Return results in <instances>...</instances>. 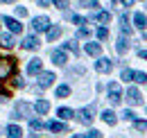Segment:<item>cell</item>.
<instances>
[{
    "instance_id": "30bf717a",
    "label": "cell",
    "mask_w": 147,
    "mask_h": 138,
    "mask_svg": "<svg viewBox=\"0 0 147 138\" xmlns=\"http://www.w3.org/2000/svg\"><path fill=\"white\" fill-rule=\"evenodd\" d=\"M38 45L41 43H38L36 36H25V41H23V48L25 50H38Z\"/></svg>"
},
{
    "instance_id": "44dd1931",
    "label": "cell",
    "mask_w": 147,
    "mask_h": 138,
    "mask_svg": "<svg viewBox=\"0 0 147 138\" xmlns=\"http://www.w3.org/2000/svg\"><path fill=\"white\" fill-rule=\"evenodd\" d=\"M57 116H59L61 120H70L75 113H73V109H66V106H63V109H59V111H57Z\"/></svg>"
},
{
    "instance_id": "d6986e66",
    "label": "cell",
    "mask_w": 147,
    "mask_h": 138,
    "mask_svg": "<svg viewBox=\"0 0 147 138\" xmlns=\"http://www.w3.org/2000/svg\"><path fill=\"white\" fill-rule=\"evenodd\" d=\"M134 23L138 25V30H145L147 27V16L145 14H136V16H134Z\"/></svg>"
},
{
    "instance_id": "7402d4cb",
    "label": "cell",
    "mask_w": 147,
    "mask_h": 138,
    "mask_svg": "<svg viewBox=\"0 0 147 138\" xmlns=\"http://www.w3.org/2000/svg\"><path fill=\"white\" fill-rule=\"evenodd\" d=\"M102 120L107 122V124H115L118 118H115V113H113V111H104V113H102Z\"/></svg>"
},
{
    "instance_id": "ffe728a7",
    "label": "cell",
    "mask_w": 147,
    "mask_h": 138,
    "mask_svg": "<svg viewBox=\"0 0 147 138\" xmlns=\"http://www.w3.org/2000/svg\"><path fill=\"white\" fill-rule=\"evenodd\" d=\"M86 52L93 54V57H97V54L102 52V45H100V43H86Z\"/></svg>"
},
{
    "instance_id": "3957f363",
    "label": "cell",
    "mask_w": 147,
    "mask_h": 138,
    "mask_svg": "<svg viewBox=\"0 0 147 138\" xmlns=\"http://www.w3.org/2000/svg\"><path fill=\"white\" fill-rule=\"evenodd\" d=\"M30 113H32V106L27 102H18L16 104V111L11 113L14 118H30Z\"/></svg>"
},
{
    "instance_id": "d6a6232c",
    "label": "cell",
    "mask_w": 147,
    "mask_h": 138,
    "mask_svg": "<svg viewBox=\"0 0 147 138\" xmlns=\"http://www.w3.org/2000/svg\"><path fill=\"white\" fill-rule=\"evenodd\" d=\"M70 18H73L75 25H86V18H82V16H70Z\"/></svg>"
},
{
    "instance_id": "83f0119b",
    "label": "cell",
    "mask_w": 147,
    "mask_h": 138,
    "mask_svg": "<svg viewBox=\"0 0 147 138\" xmlns=\"http://www.w3.org/2000/svg\"><path fill=\"white\" fill-rule=\"evenodd\" d=\"M122 79L125 82H134V70H122Z\"/></svg>"
},
{
    "instance_id": "f546056e",
    "label": "cell",
    "mask_w": 147,
    "mask_h": 138,
    "mask_svg": "<svg viewBox=\"0 0 147 138\" xmlns=\"http://www.w3.org/2000/svg\"><path fill=\"white\" fill-rule=\"evenodd\" d=\"M82 7H97V0H79Z\"/></svg>"
},
{
    "instance_id": "ac0fdd59",
    "label": "cell",
    "mask_w": 147,
    "mask_h": 138,
    "mask_svg": "<svg viewBox=\"0 0 147 138\" xmlns=\"http://www.w3.org/2000/svg\"><path fill=\"white\" fill-rule=\"evenodd\" d=\"M34 109H36V113L43 116V113H48V111H50V104L45 102V100H38V102L34 104Z\"/></svg>"
},
{
    "instance_id": "603a6c76",
    "label": "cell",
    "mask_w": 147,
    "mask_h": 138,
    "mask_svg": "<svg viewBox=\"0 0 147 138\" xmlns=\"http://www.w3.org/2000/svg\"><path fill=\"white\" fill-rule=\"evenodd\" d=\"M61 36V27H50L48 30V41H57Z\"/></svg>"
},
{
    "instance_id": "484cf974",
    "label": "cell",
    "mask_w": 147,
    "mask_h": 138,
    "mask_svg": "<svg viewBox=\"0 0 147 138\" xmlns=\"http://www.w3.org/2000/svg\"><path fill=\"white\" fill-rule=\"evenodd\" d=\"M70 95V88L68 86H59L57 88V97H68Z\"/></svg>"
},
{
    "instance_id": "d4e9b609",
    "label": "cell",
    "mask_w": 147,
    "mask_h": 138,
    "mask_svg": "<svg viewBox=\"0 0 147 138\" xmlns=\"http://www.w3.org/2000/svg\"><path fill=\"white\" fill-rule=\"evenodd\" d=\"M134 82H138V84H147V72H134Z\"/></svg>"
},
{
    "instance_id": "8d00e7d4",
    "label": "cell",
    "mask_w": 147,
    "mask_h": 138,
    "mask_svg": "<svg viewBox=\"0 0 147 138\" xmlns=\"http://www.w3.org/2000/svg\"><path fill=\"white\" fill-rule=\"evenodd\" d=\"M88 34H91V32H88V27H82V30L77 32V36H82V39H86Z\"/></svg>"
},
{
    "instance_id": "4dcf8cb0",
    "label": "cell",
    "mask_w": 147,
    "mask_h": 138,
    "mask_svg": "<svg viewBox=\"0 0 147 138\" xmlns=\"http://www.w3.org/2000/svg\"><path fill=\"white\" fill-rule=\"evenodd\" d=\"M66 48H68L70 52H75V54L79 52V48H77V43H75V41H68V43H66Z\"/></svg>"
},
{
    "instance_id": "d590c367",
    "label": "cell",
    "mask_w": 147,
    "mask_h": 138,
    "mask_svg": "<svg viewBox=\"0 0 147 138\" xmlns=\"http://www.w3.org/2000/svg\"><path fill=\"white\" fill-rule=\"evenodd\" d=\"M86 138H102V134H100V131H95V129H91V131L86 134Z\"/></svg>"
},
{
    "instance_id": "5b68a950",
    "label": "cell",
    "mask_w": 147,
    "mask_h": 138,
    "mask_svg": "<svg viewBox=\"0 0 147 138\" xmlns=\"http://www.w3.org/2000/svg\"><path fill=\"white\" fill-rule=\"evenodd\" d=\"M55 84V72H41L38 77V88H48Z\"/></svg>"
},
{
    "instance_id": "2e32d148",
    "label": "cell",
    "mask_w": 147,
    "mask_h": 138,
    "mask_svg": "<svg viewBox=\"0 0 147 138\" xmlns=\"http://www.w3.org/2000/svg\"><path fill=\"white\" fill-rule=\"evenodd\" d=\"M0 45L2 48H14V36L11 34H0Z\"/></svg>"
},
{
    "instance_id": "6da1fadb",
    "label": "cell",
    "mask_w": 147,
    "mask_h": 138,
    "mask_svg": "<svg viewBox=\"0 0 147 138\" xmlns=\"http://www.w3.org/2000/svg\"><path fill=\"white\" fill-rule=\"evenodd\" d=\"M14 72H16V59H11V57H0V82L9 79Z\"/></svg>"
},
{
    "instance_id": "ba28073f",
    "label": "cell",
    "mask_w": 147,
    "mask_h": 138,
    "mask_svg": "<svg viewBox=\"0 0 147 138\" xmlns=\"http://www.w3.org/2000/svg\"><path fill=\"white\" fill-rule=\"evenodd\" d=\"M127 100H129V104H140L143 102V95H140L138 88H129L127 91Z\"/></svg>"
},
{
    "instance_id": "8992f818",
    "label": "cell",
    "mask_w": 147,
    "mask_h": 138,
    "mask_svg": "<svg viewBox=\"0 0 147 138\" xmlns=\"http://www.w3.org/2000/svg\"><path fill=\"white\" fill-rule=\"evenodd\" d=\"M77 118L82 124H91L93 122V106H86V109H82L79 113H77Z\"/></svg>"
},
{
    "instance_id": "52a82bcc",
    "label": "cell",
    "mask_w": 147,
    "mask_h": 138,
    "mask_svg": "<svg viewBox=\"0 0 147 138\" xmlns=\"http://www.w3.org/2000/svg\"><path fill=\"white\" fill-rule=\"evenodd\" d=\"M5 25L9 27L11 34H20V32H23V25H20L16 18H9V16H7V18H5Z\"/></svg>"
},
{
    "instance_id": "7a4b0ae2",
    "label": "cell",
    "mask_w": 147,
    "mask_h": 138,
    "mask_svg": "<svg viewBox=\"0 0 147 138\" xmlns=\"http://www.w3.org/2000/svg\"><path fill=\"white\" fill-rule=\"evenodd\" d=\"M32 27H34L36 32H48V30H50V18L48 16H36L32 20Z\"/></svg>"
},
{
    "instance_id": "836d02e7",
    "label": "cell",
    "mask_w": 147,
    "mask_h": 138,
    "mask_svg": "<svg viewBox=\"0 0 147 138\" xmlns=\"http://www.w3.org/2000/svg\"><path fill=\"white\" fill-rule=\"evenodd\" d=\"M52 2H55L59 9H66V7H68V0H52Z\"/></svg>"
},
{
    "instance_id": "ab89813d",
    "label": "cell",
    "mask_w": 147,
    "mask_h": 138,
    "mask_svg": "<svg viewBox=\"0 0 147 138\" xmlns=\"http://www.w3.org/2000/svg\"><path fill=\"white\" fill-rule=\"evenodd\" d=\"M138 54H140L143 59H147V50H140V52H138Z\"/></svg>"
},
{
    "instance_id": "60d3db41",
    "label": "cell",
    "mask_w": 147,
    "mask_h": 138,
    "mask_svg": "<svg viewBox=\"0 0 147 138\" xmlns=\"http://www.w3.org/2000/svg\"><path fill=\"white\" fill-rule=\"evenodd\" d=\"M73 138H86V136H82V134H75V136Z\"/></svg>"
},
{
    "instance_id": "277c9868",
    "label": "cell",
    "mask_w": 147,
    "mask_h": 138,
    "mask_svg": "<svg viewBox=\"0 0 147 138\" xmlns=\"http://www.w3.org/2000/svg\"><path fill=\"white\" fill-rule=\"evenodd\" d=\"M120 100H122V91L118 88V84H111L109 86V102L111 104H120Z\"/></svg>"
},
{
    "instance_id": "9a60e30c",
    "label": "cell",
    "mask_w": 147,
    "mask_h": 138,
    "mask_svg": "<svg viewBox=\"0 0 147 138\" xmlns=\"http://www.w3.org/2000/svg\"><path fill=\"white\" fill-rule=\"evenodd\" d=\"M20 136H23V129L18 124H9L7 127V138H20Z\"/></svg>"
},
{
    "instance_id": "b9f144b4",
    "label": "cell",
    "mask_w": 147,
    "mask_h": 138,
    "mask_svg": "<svg viewBox=\"0 0 147 138\" xmlns=\"http://www.w3.org/2000/svg\"><path fill=\"white\" fill-rule=\"evenodd\" d=\"M0 2H14V0H0Z\"/></svg>"
},
{
    "instance_id": "1f68e13d",
    "label": "cell",
    "mask_w": 147,
    "mask_h": 138,
    "mask_svg": "<svg viewBox=\"0 0 147 138\" xmlns=\"http://www.w3.org/2000/svg\"><path fill=\"white\" fill-rule=\"evenodd\" d=\"M136 129H140V131H147V120H136Z\"/></svg>"
},
{
    "instance_id": "4fadbf2b",
    "label": "cell",
    "mask_w": 147,
    "mask_h": 138,
    "mask_svg": "<svg viewBox=\"0 0 147 138\" xmlns=\"http://www.w3.org/2000/svg\"><path fill=\"white\" fill-rule=\"evenodd\" d=\"M52 61H55L57 66H63V64L68 61V57H66V52H63V50H55V52H52Z\"/></svg>"
},
{
    "instance_id": "cb8c5ba5",
    "label": "cell",
    "mask_w": 147,
    "mask_h": 138,
    "mask_svg": "<svg viewBox=\"0 0 147 138\" xmlns=\"http://www.w3.org/2000/svg\"><path fill=\"white\" fill-rule=\"evenodd\" d=\"M120 25H122V32H125V34H131V25H129V18L127 16L120 18Z\"/></svg>"
},
{
    "instance_id": "e575fe53",
    "label": "cell",
    "mask_w": 147,
    "mask_h": 138,
    "mask_svg": "<svg viewBox=\"0 0 147 138\" xmlns=\"http://www.w3.org/2000/svg\"><path fill=\"white\" fill-rule=\"evenodd\" d=\"M16 16L25 18V16H27V9H25V7H16Z\"/></svg>"
},
{
    "instance_id": "f35d334b",
    "label": "cell",
    "mask_w": 147,
    "mask_h": 138,
    "mask_svg": "<svg viewBox=\"0 0 147 138\" xmlns=\"http://www.w3.org/2000/svg\"><path fill=\"white\" fill-rule=\"evenodd\" d=\"M122 118L125 120H134V111H122Z\"/></svg>"
},
{
    "instance_id": "e0dca14e",
    "label": "cell",
    "mask_w": 147,
    "mask_h": 138,
    "mask_svg": "<svg viewBox=\"0 0 147 138\" xmlns=\"http://www.w3.org/2000/svg\"><path fill=\"white\" fill-rule=\"evenodd\" d=\"M95 20L102 23V25H107V23L111 20V14H109V12H95Z\"/></svg>"
},
{
    "instance_id": "74e56055",
    "label": "cell",
    "mask_w": 147,
    "mask_h": 138,
    "mask_svg": "<svg viewBox=\"0 0 147 138\" xmlns=\"http://www.w3.org/2000/svg\"><path fill=\"white\" fill-rule=\"evenodd\" d=\"M113 2H115V5H120V2H122L125 7H131V5H134V0H113Z\"/></svg>"
},
{
    "instance_id": "4316f807",
    "label": "cell",
    "mask_w": 147,
    "mask_h": 138,
    "mask_svg": "<svg viewBox=\"0 0 147 138\" xmlns=\"http://www.w3.org/2000/svg\"><path fill=\"white\" fill-rule=\"evenodd\" d=\"M107 36H109V30H107V27H100V30H97V39H100V41H104Z\"/></svg>"
},
{
    "instance_id": "8fae6325",
    "label": "cell",
    "mask_w": 147,
    "mask_h": 138,
    "mask_svg": "<svg viewBox=\"0 0 147 138\" xmlns=\"http://www.w3.org/2000/svg\"><path fill=\"white\" fill-rule=\"evenodd\" d=\"M41 68H43V61H41V59H32L30 66H27V72H30V75H38Z\"/></svg>"
},
{
    "instance_id": "f1b7e54d",
    "label": "cell",
    "mask_w": 147,
    "mask_h": 138,
    "mask_svg": "<svg viewBox=\"0 0 147 138\" xmlns=\"http://www.w3.org/2000/svg\"><path fill=\"white\" fill-rule=\"evenodd\" d=\"M30 127H32L34 131H38V129H43L45 124H43V122H41V120H32V122H30Z\"/></svg>"
},
{
    "instance_id": "5bb4252c",
    "label": "cell",
    "mask_w": 147,
    "mask_h": 138,
    "mask_svg": "<svg viewBox=\"0 0 147 138\" xmlns=\"http://www.w3.org/2000/svg\"><path fill=\"white\" fill-rule=\"evenodd\" d=\"M127 50H129L127 39H125V36H118V43H115V52H118V54H125Z\"/></svg>"
},
{
    "instance_id": "7c38bea8",
    "label": "cell",
    "mask_w": 147,
    "mask_h": 138,
    "mask_svg": "<svg viewBox=\"0 0 147 138\" xmlns=\"http://www.w3.org/2000/svg\"><path fill=\"white\" fill-rule=\"evenodd\" d=\"M45 127H48V129H50V131H55V134H63V131H66V129H68V127H66V124H63V122H59V120H55V122H48V124H45Z\"/></svg>"
},
{
    "instance_id": "9c48e42d",
    "label": "cell",
    "mask_w": 147,
    "mask_h": 138,
    "mask_svg": "<svg viewBox=\"0 0 147 138\" xmlns=\"http://www.w3.org/2000/svg\"><path fill=\"white\" fill-rule=\"evenodd\" d=\"M111 68H113V64H111L109 59H97V64H95L97 72H111Z\"/></svg>"
}]
</instances>
